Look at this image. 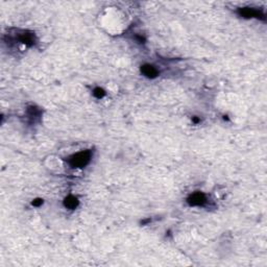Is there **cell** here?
<instances>
[{
	"label": "cell",
	"mask_w": 267,
	"mask_h": 267,
	"mask_svg": "<svg viewBox=\"0 0 267 267\" xmlns=\"http://www.w3.org/2000/svg\"><path fill=\"white\" fill-rule=\"evenodd\" d=\"M144 73H145L146 75H148V76H150V75L156 74V70L152 68V67H150V66H145V68H144Z\"/></svg>",
	"instance_id": "obj_3"
},
{
	"label": "cell",
	"mask_w": 267,
	"mask_h": 267,
	"mask_svg": "<svg viewBox=\"0 0 267 267\" xmlns=\"http://www.w3.org/2000/svg\"><path fill=\"white\" fill-rule=\"evenodd\" d=\"M75 205H76V199L74 197H69L68 200L66 202V206L68 207H74Z\"/></svg>",
	"instance_id": "obj_4"
},
{
	"label": "cell",
	"mask_w": 267,
	"mask_h": 267,
	"mask_svg": "<svg viewBox=\"0 0 267 267\" xmlns=\"http://www.w3.org/2000/svg\"><path fill=\"white\" fill-rule=\"evenodd\" d=\"M90 155L89 152H82L78 153L74 157V159H72V166H82L89 161Z\"/></svg>",
	"instance_id": "obj_1"
},
{
	"label": "cell",
	"mask_w": 267,
	"mask_h": 267,
	"mask_svg": "<svg viewBox=\"0 0 267 267\" xmlns=\"http://www.w3.org/2000/svg\"><path fill=\"white\" fill-rule=\"evenodd\" d=\"M205 202V197L199 193L192 195L191 197V204L192 205H202V202Z\"/></svg>",
	"instance_id": "obj_2"
}]
</instances>
